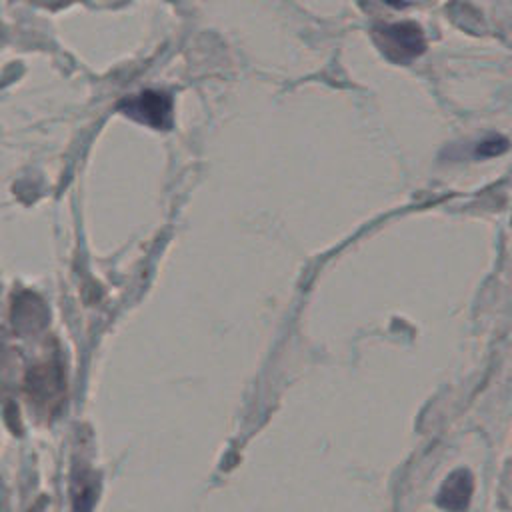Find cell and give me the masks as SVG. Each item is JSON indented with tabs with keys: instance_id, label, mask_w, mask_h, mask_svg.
Wrapping results in <instances>:
<instances>
[{
	"instance_id": "1",
	"label": "cell",
	"mask_w": 512,
	"mask_h": 512,
	"mask_svg": "<svg viewBox=\"0 0 512 512\" xmlns=\"http://www.w3.org/2000/svg\"><path fill=\"white\" fill-rule=\"evenodd\" d=\"M120 110L152 128H166L170 124L172 102L164 92L144 90L122 100Z\"/></svg>"
},
{
	"instance_id": "2",
	"label": "cell",
	"mask_w": 512,
	"mask_h": 512,
	"mask_svg": "<svg viewBox=\"0 0 512 512\" xmlns=\"http://www.w3.org/2000/svg\"><path fill=\"white\" fill-rule=\"evenodd\" d=\"M376 36L380 38V48L394 60L414 58L424 50L422 30L412 22H400L378 28Z\"/></svg>"
},
{
	"instance_id": "3",
	"label": "cell",
	"mask_w": 512,
	"mask_h": 512,
	"mask_svg": "<svg viewBox=\"0 0 512 512\" xmlns=\"http://www.w3.org/2000/svg\"><path fill=\"white\" fill-rule=\"evenodd\" d=\"M24 386L30 402L52 410L62 396V388H64L62 372L52 362H44L40 366H34L28 372Z\"/></svg>"
},
{
	"instance_id": "4",
	"label": "cell",
	"mask_w": 512,
	"mask_h": 512,
	"mask_svg": "<svg viewBox=\"0 0 512 512\" xmlns=\"http://www.w3.org/2000/svg\"><path fill=\"white\" fill-rule=\"evenodd\" d=\"M470 496H472V476H470V472L468 470H456L442 484L436 502L444 510L462 512V510L468 508Z\"/></svg>"
}]
</instances>
